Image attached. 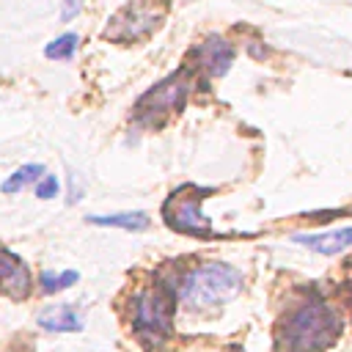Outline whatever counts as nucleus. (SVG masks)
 <instances>
[{
	"instance_id": "obj_3",
	"label": "nucleus",
	"mask_w": 352,
	"mask_h": 352,
	"mask_svg": "<svg viewBox=\"0 0 352 352\" xmlns=\"http://www.w3.org/2000/svg\"><path fill=\"white\" fill-rule=\"evenodd\" d=\"M170 322H173V300L162 289H143L132 300V330L135 336L157 346L170 336Z\"/></svg>"
},
{
	"instance_id": "obj_4",
	"label": "nucleus",
	"mask_w": 352,
	"mask_h": 352,
	"mask_svg": "<svg viewBox=\"0 0 352 352\" xmlns=\"http://www.w3.org/2000/svg\"><path fill=\"white\" fill-rule=\"evenodd\" d=\"M204 192H206V190H198V187H192V184L179 187V190L168 198V204H165V209H162L168 226L176 228V231H182V234H192V236H206V234H212L209 220L201 214V201H204L201 195H204Z\"/></svg>"
},
{
	"instance_id": "obj_1",
	"label": "nucleus",
	"mask_w": 352,
	"mask_h": 352,
	"mask_svg": "<svg viewBox=\"0 0 352 352\" xmlns=\"http://www.w3.org/2000/svg\"><path fill=\"white\" fill-rule=\"evenodd\" d=\"M338 316L330 305H324L322 300H308L302 305H297L280 333H278V349L283 352H324L327 346H333V341L338 338Z\"/></svg>"
},
{
	"instance_id": "obj_15",
	"label": "nucleus",
	"mask_w": 352,
	"mask_h": 352,
	"mask_svg": "<svg viewBox=\"0 0 352 352\" xmlns=\"http://www.w3.org/2000/svg\"><path fill=\"white\" fill-rule=\"evenodd\" d=\"M58 190H60V182H58V176H41L38 182H36V195L41 198V201H50V198H55L58 195Z\"/></svg>"
},
{
	"instance_id": "obj_2",
	"label": "nucleus",
	"mask_w": 352,
	"mask_h": 352,
	"mask_svg": "<svg viewBox=\"0 0 352 352\" xmlns=\"http://www.w3.org/2000/svg\"><path fill=\"white\" fill-rule=\"evenodd\" d=\"M242 289V272L223 261L192 267L179 280V300L187 308H212L236 297Z\"/></svg>"
},
{
	"instance_id": "obj_8",
	"label": "nucleus",
	"mask_w": 352,
	"mask_h": 352,
	"mask_svg": "<svg viewBox=\"0 0 352 352\" xmlns=\"http://www.w3.org/2000/svg\"><path fill=\"white\" fill-rule=\"evenodd\" d=\"M30 286V275L25 270V264L11 256L8 250H0V289L11 292L14 297H25Z\"/></svg>"
},
{
	"instance_id": "obj_6",
	"label": "nucleus",
	"mask_w": 352,
	"mask_h": 352,
	"mask_svg": "<svg viewBox=\"0 0 352 352\" xmlns=\"http://www.w3.org/2000/svg\"><path fill=\"white\" fill-rule=\"evenodd\" d=\"M190 91V82L184 74H173L168 80H162L160 85H154L140 102H138V116L140 118H154L157 113H170L179 110L184 104V96Z\"/></svg>"
},
{
	"instance_id": "obj_12",
	"label": "nucleus",
	"mask_w": 352,
	"mask_h": 352,
	"mask_svg": "<svg viewBox=\"0 0 352 352\" xmlns=\"http://www.w3.org/2000/svg\"><path fill=\"white\" fill-rule=\"evenodd\" d=\"M44 176V165H38V162H30V165H22V168H16L3 184H0V190L3 192H19V190H25V187H30V184H36L38 179Z\"/></svg>"
},
{
	"instance_id": "obj_11",
	"label": "nucleus",
	"mask_w": 352,
	"mask_h": 352,
	"mask_svg": "<svg viewBox=\"0 0 352 352\" xmlns=\"http://www.w3.org/2000/svg\"><path fill=\"white\" fill-rule=\"evenodd\" d=\"M91 226H104V228H121V231H143L148 228V214L146 212H116V214H91L85 217Z\"/></svg>"
},
{
	"instance_id": "obj_10",
	"label": "nucleus",
	"mask_w": 352,
	"mask_h": 352,
	"mask_svg": "<svg viewBox=\"0 0 352 352\" xmlns=\"http://www.w3.org/2000/svg\"><path fill=\"white\" fill-rule=\"evenodd\" d=\"M198 60L209 69V74H226L228 66H231V60H234V50H231L223 38L212 36L206 44H201V50H198Z\"/></svg>"
},
{
	"instance_id": "obj_13",
	"label": "nucleus",
	"mask_w": 352,
	"mask_h": 352,
	"mask_svg": "<svg viewBox=\"0 0 352 352\" xmlns=\"http://www.w3.org/2000/svg\"><path fill=\"white\" fill-rule=\"evenodd\" d=\"M77 278H80V275H77L74 270H63V272L47 270V272H41V292H44V294H58V292L74 286Z\"/></svg>"
},
{
	"instance_id": "obj_7",
	"label": "nucleus",
	"mask_w": 352,
	"mask_h": 352,
	"mask_svg": "<svg viewBox=\"0 0 352 352\" xmlns=\"http://www.w3.org/2000/svg\"><path fill=\"white\" fill-rule=\"evenodd\" d=\"M297 245H305L314 253L322 256H336L346 248H352V226L338 228V231H327V234H297L294 236Z\"/></svg>"
},
{
	"instance_id": "obj_14",
	"label": "nucleus",
	"mask_w": 352,
	"mask_h": 352,
	"mask_svg": "<svg viewBox=\"0 0 352 352\" xmlns=\"http://www.w3.org/2000/svg\"><path fill=\"white\" fill-rule=\"evenodd\" d=\"M77 33H63V36H58V38H52L47 47H44V55L50 58V60H66V58H72L74 55V50H77Z\"/></svg>"
},
{
	"instance_id": "obj_16",
	"label": "nucleus",
	"mask_w": 352,
	"mask_h": 352,
	"mask_svg": "<svg viewBox=\"0 0 352 352\" xmlns=\"http://www.w3.org/2000/svg\"><path fill=\"white\" fill-rule=\"evenodd\" d=\"M77 11H80V0H69V3L63 6V11H60V19H63V22H69Z\"/></svg>"
},
{
	"instance_id": "obj_9",
	"label": "nucleus",
	"mask_w": 352,
	"mask_h": 352,
	"mask_svg": "<svg viewBox=\"0 0 352 352\" xmlns=\"http://www.w3.org/2000/svg\"><path fill=\"white\" fill-rule=\"evenodd\" d=\"M38 327L50 330V333H77L82 330V319L72 305H52L47 311L38 314Z\"/></svg>"
},
{
	"instance_id": "obj_5",
	"label": "nucleus",
	"mask_w": 352,
	"mask_h": 352,
	"mask_svg": "<svg viewBox=\"0 0 352 352\" xmlns=\"http://www.w3.org/2000/svg\"><path fill=\"white\" fill-rule=\"evenodd\" d=\"M162 19V8H157L154 3H143V0H135L129 6H124L107 25L104 36L107 38H116V41H135V38H143L148 36Z\"/></svg>"
}]
</instances>
